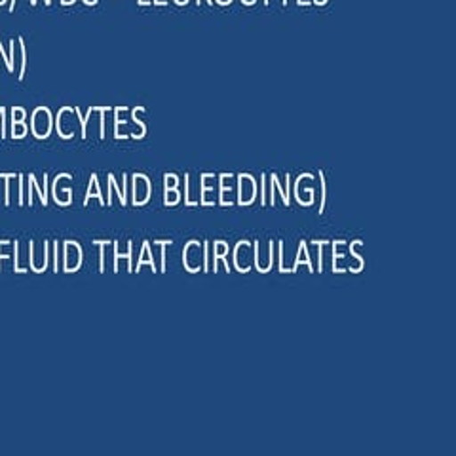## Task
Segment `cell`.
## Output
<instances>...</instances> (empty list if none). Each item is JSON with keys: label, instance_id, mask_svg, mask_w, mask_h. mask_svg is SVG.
<instances>
[{"label": "cell", "instance_id": "8992f818", "mask_svg": "<svg viewBox=\"0 0 456 456\" xmlns=\"http://www.w3.org/2000/svg\"><path fill=\"white\" fill-rule=\"evenodd\" d=\"M204 270H209V244H204Z\"/></svg>", "mask_w": 456, "mask_h": 456}, {"label": "cell", "instance_id": "6da1fadb", "mask_svg": "<svg viewBox=\"0 0 456 456\" xmlns=\"http://www.w3.org/2000/svg\"><path fill=\"white\" fill-rule=\"evenodd\" d=\"M226 255H228V246L224 241H216V244H213V256H216V259H213V273H217L219 261L224 259Z\"/></svg>", "mask_w": 456, "mask_h": 456}, {"label": "cell", "instance_id": "277c9868", "mask_svg": "<svg viewBox=\"0 0 456 456\" xmlns=\"http://www.w3.org/2000/svg\"><path fill=\"white\" fill-rule=\"evenodd\" d=\"M13 256H16V259H13V268H16V273H25V268L20 266V246H18V241L13 244Z\"/></svg>", "mask_w": 456, "mask_h": 456}, {"label": "cell", "instance_id": "5b68a950", "mask_svg": "<svg viewBox=\"0 0 456 456\" xmlns=\"http://www.w3.org/2000/svg\"><path fill=\"white\" fill-rule=\"evenodd\" d=\"M57 259H60V246L53 244V270L55 273H60V261Z\"/></svg>", "mask_w": 456, "mask_h": 456}, {"label": "cell", "instance_id": "3957f363", "mask_svg": "<svg viewBox=\"0 0 456 456\" xmlns=\"http://www.w3.org/2000/svg\"><path fill=\"white\" fill-rule=\"evenodd\" d=\"M154 244H159V246H162V253H160V261H162V265H160V273H166V246H171L174 244V241L171 240H160V241H154Z\"/></svg>", "mask_w": 456, "mask_h": 456}, {"label": "cell", "instance_id": "7a4b0ae2", "mask_svg": "<svg viewBox=\"0 0 456 456\" xmlns=\"http://www.w3.org/2000/svg\"><path fill=\"white\" fill-rule=\"evenodd\" d=\"M94 244L99 246V270H102V273H105V246H109V241L95 240Z\"/></svg>", "mask_w": 456, "mask_h": 456}]
</instances>
